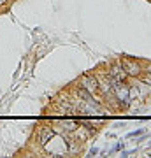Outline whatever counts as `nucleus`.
Returning a JSON list of instances; mask_svg holds the SVG:
<instances>
[{
	"label": "nucleus",
	"mask_w": 151,
	"mask_h": 158,
	"mask_svg": "<svg viewBox=\"0 0 151 158\" xmlns=\"http://www.w3.org/2000/svg\"><path fill=\"white\" fill-rule=\"evenodd\" d=\"M112 97L118 100L120 109H127L132 102V95H130V85L127 83H114L112 85Z\"/></svg>",
	"instance_id": "1"
},
{
	"label": "nucleus",
	"mask_w": 151,
	"mask_h": 158,
	"mask_svg": "<svg viewBox=\"0 0 151 158\" xmlns=\"http://www.w3.org/2000/svg\"><path fill=\"white\" fill-rule=\"evenodd\" d=\"M81 88H84L86 91H90L91 95H99L100 93V88H99V81H97V76L95 74H83L81 79Z\"/></svg>",
	"instance_id": "2"
},
{
	"label": "nucleus",
	"mask_w": 151,
	"mask_h": 158,
	"mask_svg": "<svg viewBox=\"0 0 151 158\" xmlns=\"http://www.w3.org/2000/svg\"><path fill=\"white\" fill-rule=\"evenodd\" d=\"M121 65L127 70L128 77H141L142 76V65L134 58H121Z\"/></svg>",
	"instance_id": "3"
},
{
	"label": "nucleus",
	"mask_w": 151,
	"mask_h": 158,
	"mask_svg": "<svg viewBox=\"0 0 151 158\" xmlns=\"http://www.w3.org/2000/svg\"><path fill=\"white\" fill-rule=\"evenodd\" d=\"M109 76L112 77L114 83H127V79H128V74H127V70L123 69L121 62L111 63V67H109Z\"/></svg>",
	"instance_id": "4"
},
{
	"label": "nucleus",
	"mask_w": 151,
	"mask_h": 158,
	"mask_svg": "<svg viewBox=\"0 0 151 158\" xmlns=\"http://www.w3.org/2000/svg\"><path fill=\"white\" fill-rule=\"evenodd\" d=\"M56 135V130L53 128V125H44V127H40L39 128V142L40 146H46L48 142Z\"/></svg>",
	"instance_id": "5"
},
{
	"label": "nucleus",
	"mask_w": 151,
	"mask_h": 158,
	"mask_svg": "<svg viewBox=\"0 0 151 158\" xmlns=\"http://www.w3.org/2000/svg\"><path fill=\"white\" fill-rule=\"evenodd\" d=\"M125 149V142H116L114 146H112V149L109 151V155H114V153H118V151H123Z\"/></svg>",
	"instance_id": "6"
},
{
	"label": "nucleus",
	"mask_w": 151,
	"mask_h": 158,
	"mask_svg": "<svg viewBox=\"0 0 151 158\" xmlns=\"http://www.w3.org/2000/svg\"><path fill=\"white\" fill-rule=\"evenodd\" d=\"M144 132H146L144 128L134 130V132H130V134H128V135H127V137H128V139H132V137H139V135H142V134H144Z\"/></svg>",
	"instance_id": "7"
},
{
	"label": "nucleus",
	"mask_w": 151,
	"mask_h": 158,
	"mask_svg": "<svg viewBox=\"0 0 151 158\" xmlns=\"http://www.w3.org/2000/svg\"><path fill=\"white\" fill-rule=\"evenodd\" d=\"M95 155H99V148H91L88 151V156H95Z\"/></svg>",
	"instance_id": "8"
},
{
	"label": "nucleus",
	"mask_w": 151,
	"mask_h": 158,
	"mask_svg": "<svg viewBox=\"0 0 151 158\" xmlns=\"http://www.w3.org/2000/svg\"><path fill=\"white\" fill-rule=\"evenodd\" d=\"M142 81H144L146 85H151V76H149V74H148V76H144V77H142Z\"/></svg>",
	"instance_id": "9"
},
{
	"label": "nucleus",
	"mask_w": 151,
	"mask_h": 158,
	"mask_svg": "<svg viewBox=\"0 0 151 158\" xmlns=\"http://www.w3.org/2000/svg\"><path fill=\"white\" fill-rule=\"evenodd\" d=\"M7 2H9V0H0V9H2V7H6Z\"/></svg>",
	"instance_id": "10"
},
{
	"label": "nucleus",
	"mask_w": 151,
	"mask_h": 158,
	"mask_svg": "<svg viewBox=\"0 0 151 158\" xmlns=\"http://www.w3.org/2000/svg\"><path fill=\"white\" fill-rule=\"evenodd\" d=\"M148 74H149V76H151V65H149V67H148Z\"/></svg>",
	"instance_id": "11"
},
{
	"label": "nucleus",
	"mask_w": 151,
	"mask_h": 158,
	"mask_svg": "<svg viewBox=\"0 0 151 158\" xmlns=\"http://www.w3.org/2000/svg\"><path fill=\"white\" fill-rule=\"evenodd\" d=\"M148 155H149V156H151V149H148Z\"/></svg>",
	"instance_id": "12"
}]
</instances>
